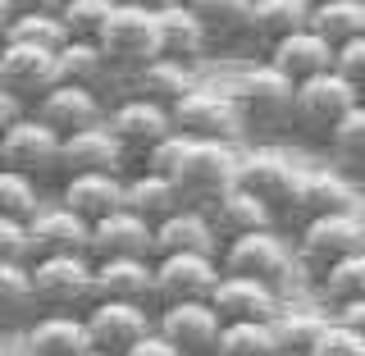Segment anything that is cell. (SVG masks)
<instances>
[{"mask_svg":"<svg viewBox=\"0 0 365 356\" xmlns=\"http://www.w3.org/2000/svg\"><path fill=\"white\" fill-rule=\"evenodd\" d=\"M237 110H242L247 133H292V106H297V87L279 68H269L265 60L247 64L242 73L228 83Z\"/></svg>","mask_w":365,"mask_h":356,"instance_id":"cell-1","label":"cell"},{"mask_svg":"<svg viewBox=\"0 0 365 356\" xmlns=\"http://www.w3.org/2000/svg\"><path fill=\"white\" fill-rule=\"evenodd\" d=\"M101 55L119 73H142L151 60H160V37H155V5L142 0H114V14L101 28Z\"/></svg>","mask_w":365,"mask_h":356,"instance_id":"cell-2","label":"cell"},{"mask_svg":"<svg viewBox=\"0 0 365 356\" xmlns=\"http://www.w3.org/2000/svg\"><path fill=\"white\" fill-rule=\"evenodd\" d=\"M32 293L51 315H87L96 302V260L91 256H41L32 260Z\"/></svg>","mask_w":365,"mask_h":356,"instance_id":"cell-3","label":"cell"},{"mask_svg":"<svg viewBox=\"0 0 365 356\" xmlns=\"http://www.w3.org/2000/svg\"><path fill=\"white\" fill-rule=\"evenodd\" d=\"M220 270L233 274V279H251V283H265V288L283 293L297 274V251L279 228H265V233H247V238L224 243Z\"/></svg>","mask_w":365,"mask_h":356,"instance_id":"cell-4","label":"cell"},{"mask_svg":"<svg viewBox=\"0 0 365 356\" xmlns=\"http://www.w3.org/2000/svg\"><path fill=\"white\" fill-rule=\"evenodd\" d=\"M361 91L338 73H319L311 83L297 87V106H292V133L306 137V142L329 146V137L338 133V123L347 119L351 110L361 106Z\"/></svg>","mask_w":365,"mask_h":356,"instance_id":"cell-5","label":"cell"},{"mask_svg":"<svg viewBox=\"0 0 365 356\" xmlns=\"http://www.w3.org/2000/svg\"><path fill=\"white\" fill-rule=\"evenodd\" d=\"M237 165H242V151H237V146H228V142H192L187 160H182L178 174H174V188H178L182 205L210 210L228 188H237Z\"/></svg>","mask_w":365,"mask_h":356,"instance_id":"cell-6","label":"cell"},{"mask_svg":"<svg viewBox=\"0 0 365 356\" xmlns=\"http://www.w3.org/2000/svg\"><path fill=\"white\" fill-rule=\"evenodd\" d=\"M169 114H174V128L182 137H192V142H228V146H237V137L247 133L242 110H237V101H233L228 87L197 83Z\"/></svg>","mask_w":365,"mask_h":356,"instance_id":"cell-7","label":"cell"},{"mask_svg":"<svg viewBox=\"0 0 365 356\" xmlns=\"http://www.w3.org/2000/svg\"><path fill=\"white\" fill-rule=\"evenodd\" d=\"M297 265H306L319 279V274H329L338 265V260L356 256L365 251V228H361V210L351 215H324V220H311L297 228Z\"/></svg>","mask_w":365,"mask_h":356,"instance_id":"cell-8","label":"cell"},{"mask_svg":"<svg viewBox=\"0 0 365 356\" xmlns=\"http://www.w3.org/2000/svg\"><path fill=\"white\" fill-rule=\"evenodd\" d=\"M60 146H64V137L51 133L37 114H28V119H19L0 137V169H14V174L32 178L41 188V183L60 178Z\"/></svg>","mask_w":365,"mask_h":356,"instance_id":"cell-9","label":"cell"},{"mask_svg":"<svg viewBox=\"0 0 365 356\" xmlns=\"http://www.w3.org/2000/svg\"><path fill=\"white\" fill-rule=\"evenodd\" d=\"M83 325H87V338L96 352L128 356L142 338L155 334V311L151 306H133V302H91Z\"/></svg>","mask_w":365,"mask_h":356,"instance_id":"cell-10","label":"cell"},{"mask_svg":"<svg viewBox=\"0 0 365 356\" xmlns=\"http://www.w3.org/2000/svg\"><path fill=\"white\" fill-rule=\"evenodd\" d=\"M106 128L114 133V142L123 146L128 160H146L169 133H178L174 114L165 106H155V101H142V96H123L119 106L106 114Z\"/></svg>","mask_w":365,"mask_h":356,"instance_id":"cell-11","label":"cell"},{"mask_svg":"<svg viewBox=\"0 0 365 356\" xmlns=\"http://www.w3.org/2000/svg\"><path fill=\"white\" fill-rule=\"evenodd\" d=\"M297 183H302V165H292L283 151H242L237 165V188H247L256 201H265L274 215H288V205L297 197Z\"/></svg>","mask_w":365,"mask_h":356,"instance_id":"cell-12","label":"cell"},{"mask_svg":"<svg viewBox=\"0 0 365 356\" xmlns=\"http://www.w3.org/2000/svg\"><path fill=\"white\" fill-rule=\"evenodd\" d=\"M220 279H224L220 256H155V302L160 306L210 302Z\"/></svg>","mask_w":365,"mask_h":356,"instance_id":"cell-13","label":"cell"},{"mask_svg":"<svg viewBox=\"0 0 365 356\" xmlns=\"http://www.w3.org/2000/svg\"><path fill=\"white\" fill-rule=\"evenodd\" d=\"M351 210H361V197L347 174H338V169H302L297 197L283 220H292L302 228L311 220H324V215H351Z\"/></svg>","mask_w":365,"mask_h":356,"instance_id":"cell-14","label":"cell"},{"mask_svg":"<svg viewBox=\"0 0 365 356\" xmlns=\"http://www.w3.org/2000/svg\"><path fill=\"white\" fill-rule=\"evenodd\" d=\"M155 334L178 347L182 356H215V342L224 334V320L210 302H178L155 311Z\"/></svg>","mask_w":365,"mask_h":356,"instance_id":"cell-15","label":"cell"},{"mask_svg":"<svg viewBox=\"0 0 365 356\" xmlns=\"http://www.w3.org/2000/svg\"><path fill=\"white\" fill-rule=\"evenodd\" d=\"M28 243H32V260H41V256H91V224L78 220L73 210H64L60 201H46L28 220Z\"/></svg>","mask_w":365,"mask_h":356,"instance_id":"cell-16","label":"cell"},{"mask_svg":"<svg viewBox=\"0 0 365 356\" xmlns=\"http://www.w3.org/2000/svg\"><path fill=\"white\" fill-rule=\"evenodd\" d=\"M155 37H160V60H174L197 68V60L205 55V23L197 19L192 0H160L155 5Z\"/></svg>","mask_w":365,"mask_h":356,"instance_id":"cell-17","label":"cell"},{"mask_svg":"<svg viewBox=\"0 0 365 356\" xmlns=\"http://www.w3.org/2000/svg\"><path fill=\"white\" fill-rule=\"evenodd\" d=\"M0 87L14 91L23 106H37L51 87H60L55 73V55L51 51H32V46H0Z\"/></svg>","mask_w":365,"mask_h":356,"instance_id":"cell-18","label":"cell"},{"mask_svg":"<svg viewBox=\"0 0 365 356\" xmlns=\"http://www.w3.org/2000/svg\"><path fill=\"white\" fill-rule=\"evenodd\" d=\"M123 169H128V156H123V146L114 142V133L106 123L64 137V146H60V183L73 178V174H119V178H128Z\"/></svg>","mask_w":365,"mask_h":356,"instance_id":"cell-19","label":"cell"},{"mask_svg":"<svg viewBox=\"0 0 365 356\" xmlns=\"http://www.w3.org/2000/svg\"><path fill=\"white\" fill-rule=\"evenodd\" d=\"M32 114L60 137H73V133H87V128H96V123H106V106H101L96 91L68 87V83L46 91L37 106H32Z\"/></svg>","mask_w":365,"mask_h":356,"instance_id":"cell-20","label":"cell"},{"mask_svg":"<svg viewBox=\"0 0 365 356\" xmlns=\"http://www.w3.org/2000/svg\"><path fill=\"white\" fill-rule=\"evenodd\" d=\"M210 306H215V315H220L224 325H269V320L283 311V293L265 288V283L224 274L215 297H210Z\"/></svg>","mask_w":365,"mask_h":356,"instance_id":"cell-21","label":"cell"},{"mask_svg":"<svg viewBox=\"0 0 365 356\" xmlns=\"http://www.w3.org/2000/svg\"><path fill=\"white\" fill-rule=\"evenodd\" d=\"M123 192H128V178L119 174H73L60 183V205L87 224H101L123 210Z\"/></svg>","mask_w":365,"mask_h":356,"instance_id":"cell-22","label":"cell"},{"mask_svg":"<svg viewBox=\"0 0 365 356\" xmlns=\"http://www.w3.org/2000/svg\"><path fill=\"white\" fill-rule=\"evenodd\" d=\"M334 55H338L334 46L306 28V32L283 37L279 46H269V51H265V64L279 68L292 87H302V83H311V78H319V73H334Z\"/></svg>","mask_w":365,"mask_h":356,"instance_id":"cell-23","label":"cell"},{"mask_svg":"<svg viewBox=\"0 0 365 356\" xmlns=\"http://www.w3.org/2000/svg\"><path fill=\"white\" fill-rule=\"evenodd\" d=\"M96 302L151 306L155 302V260H146V256L96 260Z\"/></svg>","mask_w":365,"mask_h":356,"instance_id":"cell-24","label":"cell"},{"mask_svg":"<svg viewBox=\"0 0 365 356\" xmlns=\"http://www.w3.org/2000/svg\"><path fill=\"white\" fill-rule=\"evenodd\" d=\"M224 243L215 233L210 215L197 205H182L165 224H155V256H220Z\"/></svg>","mask_w":365,"mask_h":356,"instance_id":"cell-25","label":"cell"},{"mask_svg":"<svg viewBox=\"0 0 365 356\" xmlns=\"http://www.w3.org/2000/svg\"><path fill=\"white\" fill-rule=\"evenodd\" d=\"M119 256H146L155 260V228L123 205L119 215L91 224V260H119Z\"/></svg>","mask_w":365,"mask_h":356,"instance_id":"cell-26","label":"cell"},{"mask_svg":"<svg viewBox=\"0 0 365 356\" xmlns=\"http://www.w3.org/2000/svg\"><path fill=\"white\" fill-rule=\"evenodd\" d=\"M23 352L28 356H87L91 338H87L83 315H51V311H41L28 329H23Z\"/></svg>","mask_w":365,"mask_h":356,"instance_id":"cell-27","label":"cell"},{"mask_svg":"<svg viewBox=\"0 0 365 356\" xmlns=\"http://www.w3.org/2000/svg\"><path fill=\"white\" fill-rule=\"evenodd\" d=\"M205 215H210L220 243H233V238H247V233H265V228H274V220H279V215H274L265 201H256L247 188H228Z\"/></svg>","mask_w":365,"mask_h":356,"instance_id":"cell-28","label":"cell"},{"mask_svg":"<svg viewBox=\"0 0 365 356\" xmlns=\"http://www.w3.org/2000/svg\"><path fill=\"white\" fill-rule=\"evenodd\" d=\"M334 325V315L315 311V306H283L279 315L269 320V338L274 352H288V356H311V347L324 338V329Z\"/></svg>","mask_w":365,"mask_h":356,"instance_id":"cell-29","label":"cell"},{"mask_svg":"<svg viewBox=\"0 0 365 356\" xmlns=\"http://www.w3.org/2000/svg\"><path fill=\"white\" fill-rule=\"evenodd\" d=\"M306 28H311V0H251V41H260L265 51Z\"/></svg>","mask_w":365,"mask_h":356,"instance_id":"cell-30","label":"cell"},{"mask_svg":"<svg viewBox=\"0 0 365 356\" xmlns=\"http://www.w3.org/2000/svg\"><path fill=\"white\" fill-rule=\"evenodd\" d=\"M37 315L41 306H37V293H32V265H23V260L0 265V334L28 329Z\"/></svg>","mask_w":365,"mask_h":356,"instance_id":"cell-31","label":"cell"},{"mask_svg":"<svg viewBox=\"0 0 365 356\" xmlns=\"http://www.w3.org/2000/svg\"><path fill=\"white\" fill-rule=\"evenodd\" d=\"M192 87H197V73L187 64H174V60H151L142 73H133V96L155 101L165 110H174Z\"/></svg>","mask_w":365,"mask_h":356,"instance_id":"cell-32","label":"cell"},{"mask_svg":"<svg viewBox=\"0 0 365 356\" xmlns=\"http://www.w3.org/2000/svg\"><path fill=\"white\" fill-rule=\"evenodd\" d=\"M123 205L133 215H142L146 224H165L169 215L182 210V197L174 188V178H160V174H133L128 178V192H123Z\"/></svg>","mask_w":365,"mask_h":356,"instance_id":"cell-33","label":"cell"},{"mask_svg":"<svg viewBox=\"0 0 365 356\" xmlns=\"http://www.w3.org/2000/svg\"><path fill=\"white\" fill-rule=\"evenodd\" d=\"M311 32L329 46H347L365 37V0H315L311 5Z\"/></svg>","mask_w":365,"mask_h":356,"instance_id":"cell-34","label":"cell"},{"mask_svg":"<svg viewBox=\"0 0 365 356\" xmlns=\"http://www.w3.org/2000/svg\"><path fill=\"white\" fill-rule=\"evenodd\" d=\"M210 41H251V0H192Z\"/></svg>","mask_w":365,"mask_h":356,"instance_id":"cell-35","label":"cell"},{"mask_svg":"<svg viewBox=\"0 0 365 356\" xmlns=\"http://www.w3.org/2000/svg\"><path fill=\"white\" fill-rule=\"evenodd\" d=\"M9 41L14 46H32V51H51L60 55L68 46V28L60 19V9H19L14 14V28H9Z\"/></svg>","mask_w":365,"mask_h":356,"instance_id":"cell-36","label":"cell"},{"mask_svg":"<svg viewBox=\"0 0 365 356\" xmlns=\"http://www.w3.org/2000/svg\"><path fill=\"white\" fill-rule=\"evenodd\" d=\"M55 73H60V83L68 87H87V91H96V83L110 73V64H106V55H101V46L96 41H78V37H68V46L60 55H55Z\"/></svg>","mask_w":365,"mask_h":356,"instance_id":"cell-37","label":"cell"},{"mask_svg":"<svg viewBox=\"0 0 365 356\" xmlns=\"http://www.w3.org/2000/svg\"><path fill=\"white\" fill-rule=\"evenodd\" d=\"M329 156L338 160V174L365 178V101L338 123V133L329 137Z\"/></svg>","mask_w":365,"mask_h":356,"instance_id":"cell-38","label":"cell"},{"mask_svg":"<svg viewBox=\"0 0 365 356\" xmlns=\"http://www.w3.org/2000/svg\"><path fill=\"white\" fill-rule=\"evenodd\" d=\"M319 293H324V302L334 306V311L347 306V302H365V251L338 260L329 274H319Z\"/></svg>","mask_w":365,"mask_h":356,"instance_id":"cell-39","label":"cell"},{"mask_svg":"<svg viewBox=\"0 0 365 356\" xmlns=\"http://www.w3.org/2000/svg\"><path fill=\"white\" fill-rule=\"evenodd\" d=\"M46 205L41 197V188L32 178H23L14 174V169H0V220H19V224H28L32 215H37Z\"/></svg>","mask_w":365,"mask_h":356,"instance_id":"cell-40","label":"cell"},{"mask_svg":"<svg viewBox=\"0 0 365 356\" xmlns=\"http://www.w3.org/2000/svg\"><path fill=\"white\" fill-rule=\"evenodd\" d=\"M110 14H114V0H64L60 5L68 37H78V41H96L101 28L110 23Z\"/></svg>","mask_w":365,"mask_h":356,"instance_id":"cell-41","label":"cell"},{"mask_svg":"<svg viewBox=\"0 0 365 356\" xmlns=\"http://www.w3.org/2000/svg\"><path fill=\"white\" fill-rule=\"evenodd\" d=\"M215 356H274L269 325H224Z\"/></svg>","mask_w":365,"mask_h":356,"instance_id":"cell-42","label":"cell"},{"mask_svg":"<svg viewBox=\"0 0 365 356\" xmlns=\"http://www.w3.org/2000/svg\"><path fill=\"white\" fill-rule=\"evenodd\" d=\"M187 151H192V137H182V133H169L165 142H160L155 151L142 160V174H160V178H174V174H178V165H182V160H187Z\"/></svg>","mask_w":365,"mask_h":356,"instance_id":"cell-43","label":"cell"},{"mask_svg":"<svg viewBox=\"0 0 365 356\" xmlns=\"http://www.w3.org/2000/svg\"><path fill=\"white\" fill-rule=\"evenodd\" d=\"M311 356H365V338L351 334V329H342L338 320L324 329V338L311 347Z\"/></svg>","mask_w":365,"mask_h":356,"instance_id":"cell-44","label":"cell"},{"mask_svg":"<svg viewBox=\"0 0 365 356\" xmlns=\"http://www.w3.org/2000/svg\"><path fill=\"white\" fill-rule=\"evenodd\" d=\"M334 73H338V78H347V83L365 96V37L347 41V46H338V55H334Z\"/></svg>","mask_w":365,"mask_h":356,"instance_id":"cell-45","label":"cell"},{"mask_svg":"<svg viewBox=\"0 0 365 356\" xmlns=\"http://www.w3.org/2000/svg\"><path fill=\"white\" fill-rule=\"evenodd\" d=\"M9 260H23V265H32L28 224H19V220H0V265H9Z\"/></svg>","mask_w":365,"mask_h":356,"instance_id":"cell-46","label":"cell"},{"mask_svg":"<svg viewBox=\"0 0 365 356\" xmlns=\"http://www.w3.org/2000/svg\"><path fill=\"white\" fill-rule=\"evenodd\" d=\"M28 114H32V110L23 106V101L14 96V91H5V87H0V137H5L9 128H14L19 119H28Z\"/></svg>","mask_w":365,"mask_h":356,"instance_id":"cell-47","label":"cell"},{"mask_svg":"<svg viewBox=\"0 0 365 356\" xmlns=\"http://www.w3.org/2000/svg\"><path fill=\"white\" fill-rule=\"evenodd\" d=\"M334 320L342 329H351V334H361L365 338V302H347V306H338Z\"/></svg>","mask_w":365,"mask_h":356,"instance_id":"cell-48","label":"cell"},{"mask_svg":"<svg viewBox=\"0 0 365 356\" xmlns=\"http://www.w3.org/2000/svg\"><path fill=\"white\" fill-rule=\"evenodd\" d=\"M128 356H182V352H178V347H169V342L160 338V334H151V338H142V342H137V347H133Z\"/></svg>","mask_w":365,"mask_h":356,"instance_id":"cell-49","label":"cell"},{"mask_svg":"<svg viewBox=\"0 0 365 356\" xmlns=\"http://www.w3.org/2000/svg\"><path fill=\"white\" fill-rule=\"evenodd\" d=\"M14 14H19V5H9V0H0V46L9 41V28H14Z\"/></svg>","mask_w":365,"mask_h":356,"instance_id":"cell-50","label":"cell"},{"mask_svg":"<svg viewBox=\"0 0 365 356\" xmlns=\"http://www.w3.org/2000/svg\"><path fill=\"white\" fill-rule=\"evenodd\" d=\"M87 356H106V352H96V347H91V352H87Z\"/></svg>","mask_w":365,"mask_h":356,"instance_id":"cell-51","label":"cell"},{"mask_svg":"<svg viewBox=\"0 0 365 356\" xmlns=\"http://www.w3.org/2000/svg\"><path fill=\"white\" fill-rule=\"evenodd\" d=\"M361 228H365V205H361Z\"/></svg>","mask_w":365,"mask_h":356,"instance_id":"cell-52","label":"cell"},{"mask_svg":"<svg viewBox=\"0 0 365 356\" xmlns=\"http://www.w3.org/2000/svg\"><path fill=\"white\" fill-rule=\"evenodd\" d=\"M274 356H288V352H274Z\"/></svg>","mask_w":365,"mask_h":356,"instance_id":"cell-53","label":"cell"},{"mask_svg":"<svg viewBox=\"0 0 365 356\" xmlns=\"http://www.w3.org/2000/svg\"><path fill=\"white\" fill-rule=\"evenodd\" d=\"M23 356H28V352H23Z\"/></svg>","mask_w":365,"mask_h":356,"instance_id":"cell-54","label":"cell"}]
</instances>
